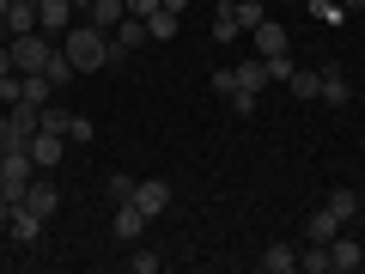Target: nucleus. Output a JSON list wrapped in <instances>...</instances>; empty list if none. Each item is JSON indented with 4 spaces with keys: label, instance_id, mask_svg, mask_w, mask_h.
<instances>
[{
    "label": "nucleus",
    "instance_id": "nucleus-1",
    "mask_svg": "<svg viewBox=\"0 0 365 274\" xmlns=\"http://www.w3.org/2000/svg\"><path fill=\"white\" fill-rule=\"evenodd\" d=\"M61 55L73 61V73H104L110 67V31H98L91 19H73L61 31Z\"/></svg>",
    "mask_w": 365,
    "mask_h": 274
},
{
    "label": "nucleus",
    "instance_id": "nucleus-2",
    "mask_svg": "<svg viewBox=\"0 0 365 274\" xmlns=\"http://www.w3.org/2000/svg\"><path fill=\"white\" fill-rule=\"evenodd\" d=\"M6 49H13V67H19V73H43V61L55 55V43L43 37V31H25V37H6Z\"/></svg>",
    "mask_w": 365,
    "mask_h": 274
},
{
    "label": "nucleus",
    "instance_id": "nucleus-3",
    "mask_svg": "<svg viewBox=\"0 0 365 274\" xmlns=\"http://www.w3.org/2000/svg\"><path fill=\"white\" fill-rule=\"evenodd\" d=\"M146 43H153V37H146V19H122V25L116 31H110V61H128V55L134 49H146Z\"/></svg>",
    "mask_w": 365,
    "mask_h": 274
},
{
    "label": "nucleus",
    "instance_id": "nucleus-4",
    "mask_svg": "<svg viewBox=\"0 0 365 274\" xmlns=\"http://www.w3.org/2000/svg\"><path fill=\"white\" fill-rule=\"evenodd\" d=\"M250 37H256V55H262V61H287V49H292V37H287L280 19H262Z\"/></svg>",
    "mask_w": 365,
    "mask_h": 274
},
{
    "label": "nucleus",
    "instance_id": "nucleus-5",
    "mask_svg": "<svg viewBox=\"0 0 365 274\" xmlns=\"http://www.w3.org/2000/svg\"><path fill=\"white\" fill-rule=\"evenodd\" d=\"M61 158H67V134H49V128L31 134V165H37V171H55Z\"/></svg>",
    "mask_w": 365,
    "mask_h": 274
},
{
    "label": "nucleus",
    "instance_id": "nucleus-6",
    "mask_svg": "<svg viewBox=\"0 0 365 274\" xmlns=\"http://www.w3.org/2000/svg\"><path fill=\"white\" fill-rule=\"evenodd\" d=\"M19 208H31L37 220H55V208H61V189H55L49 177H31V189H25V201Z\"/></svg>",
    "mask_w": 365,
    "mask_h": 274
},
{
    "label": "nucleus",
    "instance_id": "nucleus-7",
    "mask_svg": "<svg viewBox=\"0 0 365 274\" xmlns=\"http://www.w3.org/2000/svg\"><path fill=\"white\" fill-rule=\"evenodd\" d=\"M134 208H140L146 220H158V213L170 208V183H165V177H146V183H134Z\"/></svg>",
    "mask_w": 365,
    "mask_h": 274
},
{
    "label": "nucleus",
    "instance_id": "nucleus-8",
    "mask_svg": "<svg viewBox=\"0 0 365 274\" xmlns=\"http://www.w3.org/2000/svg\"><path fill=\"white\" fill-rule=\"evenodd\" d=\"M359 262H365V244H353L347 232H335V238H329V274H353Z\"/></svg>",
    "mask_w": 365,
    "mask_h": 274
},
{
    "label": "nucleus",
    "instance_id": "nucleus-9",
    "mask_svg": "<svg viewBox=\"0 0 365 274\" xmlns=\"http://www.w3.org/2000/svg\"><path fill=\"white\" fill-rule=\"evenodd\" d=\"M73 19H79V13L67 6V0H37V31H43V37H61Z\"/></svg>",
    "mask_w": 365,
    "mask_h": 274
},
{
    "label": "nucleus",
    "instance_id": "nucleus-10",
    "mask_svg": "<svg viewBox=\"0 0 365 274\" xmlns=\"http://www.w3.org/2000/svg\"><path fill=\"white\" fill-rule=\"evenodd\" d=\"M317 98H323L329 110H341V104L353 98V79H347V67H341V61H329V67H323V91H317Z\"/></svg>",
    "mask_w": 365,
    "mask_h": 274
},
{
    "label": "nucleus",
    "instance_id": "nucleus-11",
    "mask_svg": "<svg viewBox=\"0 0 365 274\" xmlns=\"http://www.w3.org/2000/svg\"><path fill=\"white\" fill-rule=\"evenodd\" d=\"M110 232H116L122 244H140V232H146V213L134 208V201H116V220H110Z\"/></svg>",
    "mask_w": 365,
    "mask_h": 274
},
{
    "label": "nucleus",
    "instance_id": "nucleus-12",
    "mask_svg": "<svg viewBox=\"0 0 365 274\" xmlns=\"http://www.w3.org/2000/svg\"><path fill=\"white\" fill-rule=\"evenodd\" d=\"M232 86H244V91H268L274 86V73H268V61H232Z\"/></svg>",
    "mask_w": 365,
    "mask_h": 274
},
{
    "label": "nucleus",
    "instance_id": "nucleus-13",
    "mask_svg": "<svg viewBox=\"0 0 365 274\" xmlns=\"http://www.w3.org/2000/svg\"><path fill=\"white\" fill-rule=\"evenodd\" d=\"M43 225H49V220H37L31 208H19V201H13V220H6V232H13V244H37V238H43Z\"/></svg>",
    "mask_w": 365,
    "mask_h": 274
},
{
    "label": "nucleus",
    "instance_id": "nucleus-14",
    "mask_svg": "<svg viewBox=\"0 0 365 274\" xmlns=\"http://www.w3.org/2000/svg\"><path fill=\"white\" fill-rule=\"evenodd\" d=\"M335 232H341V213L329 208V201H323V208H311V220H304V238H311V244H329Z\"/></svg>",
    "mask_w": 365,
    "mask_h": 274
},
{
    "label": "nucleus",
    "instance_id": "nucleus-15",
    "mask_svg": "<svg viewBox=\"0 0 365 274\" xmlns=\"http://www.w3.org/2000/svg\"><path fill=\"white\" fill-rule=\"evenodd\" d=\"M256 268L262 274H292V268H299V250H292V244H268L256 256Z\"/></svg>",
    "mask_w": 365,
    "mask_h": 274
},
{
    "label": "nucleus",
    "instance_id": "nucleus-16",
    "mask_svg": "<svg viewBox=\"0 0 365 274\" xmlns=\"http://www.w3.org/2000/svg\"><path fill=\"white\" fill-rule=\"evenodd\" d=\"M177 31H182V13H170V6L146 13V37H153V43H177Z\"/></svg>",
    "mask_w": 365,
    "mask_h": 274
},
{
    "label": "nucleus",
    "instance_id": "nucleus-17",
    "mask_svg": "<svg viewBox=\"0 0 365 274\" xmlns=\"http://www.w3.org/2000/svg\"><path fill=\"white\" fill-rule=\"evenodd\" d=\"M86 19H91L98 31H116L122 19H128V6H122V0H91V6H86Z\"/></svg>",
    "mask_w": 365,
    "mask_h": 274
},
{
    "label": "nucleus",
    "instance_id": "nucleus-18",
    "mask_svg": "<svg viewBox=\"0 0 365 274\" xmlns=\"http://www.w3.org/2000/svg\"><path fill=\"white\" fill-rule=\"evenodd\" d=\"M49 98H55V86H49V79H43V73H19V104H49Z\"/></svg>",
    "mask_w": 365,
    "mask_h": 274
},
{
    "label": "nucleus",
    "instance_id": "nucleus-19",
    "mask_svg": "<svg viewBox=\"0 0 365 274\" xmlns=\"http://www.w3.org/2000/svg\"><path fill=\"white\" fill-rule=\"evenodd\" d=\"M287 91H292V98H317V91H323V67H292Z\"/></svg>",
    "mask_w": 365,
    "mask_h": 274
},
{
    "label": "nucleus",
    "instance_id": "nucleus-20",
    "mask_svg": "<svg viewBox=\"0 0 365 274\" xmlns=\"http://www.w3.org/2000/svg\"><path fill=\"white\" fill-rule=\"evenodd\" d=\"M6 31H13V37L37 31V0H13V6H6Z\"/></svg>",
    "mask_w": 365,
    "mask_h": 274
},
{
    "label": "nucleus",
    "instance_id": "nucleus-21",
    "mask_svg": "<svg viewBox=\"0 0 365 274\" xmlns=\"http://www.w3.org/2000/svg\"><path fill=\"white\" fill-rule=\"evenodd\" d=\"M232 19H237V31H256L262 19H268V6H262V0H232Z\"/></svg>",
    "mask_w": 365,
    "mask_h": 274
},
{
    "label": "nucleus",
    "instance_id": "nucleus-22",
    "mask_svg": "<svg viewBox=\"0 0 365 274\" xmlns=\"http://www.w3.org/2000/svg\"><path fill=\"white\" fill-rule=\"evenodd\" d=\"M43 79H49L55 91H61L67 79H73V61H67V55H61V43H55V55H49V61H43Z\"/></svg>",
    "mask_w": 365,
    "mask_h": 274
},
{
    "label": "nucleus",
    "instance_id": "nucleus-23",
    "mask_svg": "<svg viewBox=\"0 0 365 274\" xmlns=\"http://www.w3.org/2000/svg\"><path fill=\"white\" fill-rule=\"evenodd\" d=\"M299 268H304V274H329V244H311V238H304V250H299Z\"/></svg>",
    "mask_w": 365,
    "mask_h": 274
},
{
    "label": "nucleus",
    "instance_id": "nucleus-24",
    "mask_svg": "<svg viewBox=\"0 0 365 274\" xmlns=\"http://www.w3.org/2000/svg\"><path fill=\"white\" fill-rule=\"evenodd\" d=\"M225 98H232V116H256V110H262V91H244V86H232Z\"/></svg>",
    "mask_w": 365,
    "mask_h": 274
},
{
    "label": "nucleus",
    "instance_id": "nucleus-25",
    "mask_svg": "<svg viewBox=\"0 0 365 274\" xmlns=\"http://www.w3.org/2000/svg\"><path fill=\"white\" fill-rule=\"evenodd\" d=\"M329 208H335V213H341V225H347V220H353V213H359V208H365V201H359V196H353V189H329Z\"/></svg>",
    "mask_w": 365,
    "mask_h": 274
},
{
    "label": "nucleus",
    "instance_id": "nucleus-26",
    "mask_svg": "<svg viewBox=\"0 0 365 274\" xmlns=\"http://www.w3.org/2000/svg\"><path fill=\"white\" fill-rule=\"evenodd\" d=\"M304 6H311V19H323V25H341V19H347L341 0H304Z\"/></svg>",
    "mask_w": 365,
    "mask_h": 274
},
{
    "label": "nucleus",
    "instance_id": "nucleus-27",
    "mask_svg": "<svg viewBox=\"0 0 365 274\" xmlns=\"http://www.w3.org/2000/svg\"><path fill=\"white\" fill-rule=\"evenodd\" d=\"M104 196L110 201H134V177H128V171H116V177L104 183Z\"/></svg>",
    "mask_w": 365,
    "mask_h": 274
},
{
    "label": "nucleus",
    "instance_id": "nucleus-28",
    "mask_svg": "<svg viewBox=\"0 0 365 274\" xmlns=\"http://www.w3.org/2000/svg\"><path fill=\"white\" fill-rule=\"evenodd\" d=\"M134 274H158V268H165V256H158V250H140V244H134Z\"/></svg>",
    "mask_w": 365,
    "mask_h": 274
},
{
    "label": "nucleus",
    "instance_id": "nucleus-29",
    "mask_svg": "<svg viewBox=\"0 0 365 274\" xmlns=\"http://www.w3.org/2000/svg\"><path fill=\"white\" fill-rule=\"evenodd\" d=\"M67 141H98V122H91V116H73V122H67Z\"/></svg>",
    "mask_w": 365,
    "mask_h": 274
},
{
    "label": "nucleus",
    "instance_id": "nucleus-30",
    "mask_svg": "<svg viewBox=\"0 0 365 274\" xmlns=\"http://www.w3.org/2000/svg\"><path fill=\"white\" fill-rule=\"evenodd\" d=\"M67 122H73V110H49V104H43V122H37V128H49V134H67Z\"/></svg>",
    "mask_w": 365,
    "mask_h": 274
},
{
    "label": "nucleus",
    "instance_id": "nucleus-31",
    "mask_svg": "<svg viewBox=\"0 0 365 274\" xmlns=\"http://www.w3.org/2000/svg\"><path fill=\"white\" fill-rule=\"evenodd\" d=\"M213 37H220V43H232V37H244V31H237V19H232V6H225V13L213 19Z\"/></svg>",
    "mask_w": 365,
    "mask_h": 274
},
{
    "label": "nucleus",
    "instance_id": "nucleus-32",
    "mask_svg": "<svg viewBox=\"0 0 365 274\" xmlns=\"http://www.w3.org/2000/svg\"><path fill=\"white\" fill-rule=\"evenodd\" d=\"M122 6H128L134 19H146V13H158V0H122Z\"/></svg>",
    "mask_w": 365,
    "mask_h": 274
},
{
    "label": "nucleus",
    "instance_id": "nucleus-33",
    "mask_svg": "<svg viewBox=\"0 0 365 274\" xmlns=\"http://www.w3.org/2000/svg\"><path fill=\"white\" fill-rule=\"evenodd\" d=\"M6 73H19V67H13V49L0 43V79H6Z\"/></svg>",
    "mask_w": 365,
    "mask_h": 274
},
{
    "label": "nucleus",
    "instance_id": "nucleus-34",
    "mask_svg": "<svg viewBox=\"0 0 365 274\" xmlns=\"http://www.w3.org/2000/svg\"><path fill=\"white\" fill-rule=\"evenodd\" d=\"M341 6H347V13H365V0H341Z\"/></svg>",
    "mask_w": 365,
    "mask_h": 274
},
{
    "label": "nucleus",
    "instance_id": "nucleus-35",
    "mask_svg": "<svg viewBox=\"0 0 365 274\" xmlns=\"http://www.w3.org/2000/svg\"><path fill=\"white\" fill-rule=\"evenodd\" d=\"M67 6H73V13H86V6H91V0H67Z\"/></svg>",
    "mask_w": 365,
    "mask_h": 274
},
{
    "label": "nucleus",
    "instance_id": "nucleus-36",
    "mask_svg": "<svg viewBox=\"0 0 365 274\" xmlns=\"http://www.w3.org/2000/svg\"><path fill=\"white\" fill-rule=\"evenodd\" d=\"M6 37H13V31H6V19H0V43H6Z\"/></svg>",
    "mask_w": 365,
    "mask_h": 274
},
{
    "label": "nucleus",
    "instance_id": "nucleus-37",
    "mask_svg": "<svg viewBox=\"0 0 365 274\" xmlns=\"http://www.w3.org/2000/svg\"><path fill=\"white\" fill-rule=\"evenodd\" d=\"M6 6H13V0H0V19H6Z\"/></svg>",
    "mask_w": 365,
    "mask_h": 274
},
{
    "label": "nucleus",
    "instance_id": "nucleus-38",
    "mask_svg": "<svg viewBox=\"0 0 365 274\" xmlns=\"http://www.w3.org/2000/svg\"><path fill=\"white\" fill-rule=\"evenodd\" d=\"M0 201H6V177H0Z\"/></svg>",
    "mask_w": 365,
    "mask_h": 274
},
{
    "label": "nucleus",
    "instance_id": "nucleus-39",
    "mask_svg": "<svg viewBox=\"0 0 365 274\" xmlns=\"http://www.w3.org/2000/svg\"><path fill=\"white\" fill-rule=\"evenodd\" d=\"M225 6H232V0H225Z\"/></svg>",
    "mask_w": 365,
    "mask_h": 274
}]
</instances>
